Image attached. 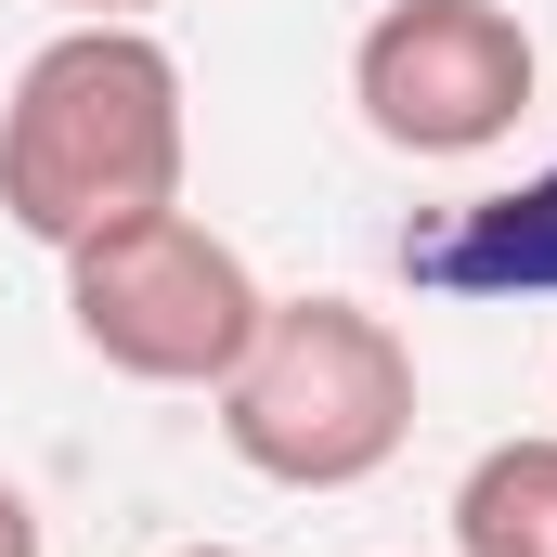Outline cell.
Instances as JSON below:
<instances>
[{
  "instance_id": "obj_1",
  "label": "cell",
  "mask_w": 557,
  "mask_h": 557,
  "mask_svg": "<svg viewBox=\"0 0 557 557\" xmlns=\"http://www.w3.org/2000/svg\"><path fill=\"white\" fill-rule=\"evenodd\" d=\"M182 65L156 26H65L0 91V221L26 247H91L143 208H182Z\"/></svg>"
},
{
  "instance_id": "obj_2",
  "label": "cell",
  "mask_w": 557,
  "mask_h": 557,
  "mask_svg": "<svg viewBox=\"0 0 557 557\" xmlns=\"http://www.w3.org/2000/svg\"><path fill=\"white\" fill-rule=\"evenodd\" d=\"M234 467H260L285 493H350L416 441V337L363 298H273L247 363L208 389Z\"/></svg>"
},
{
  "instance_id": "obj_3",
  "label": "cell",
  "mask_w": 557,
  "mask_h": 557,
  "mask_svg": "<svg viewBox=\"0 0 557 557\" xmlns=\"http://www.w3.org/2000/svg\"><path fill=\"white\" fill-rule=\"evenodd\" d=\"M273 285L247 273L234 234H208L195 208H143L117 234L65 247V324L104 376H143V389H221L260 337Z\"/></svg>"
},
{
  "instance_id": "obj_4",
  "label": "cell",
  "mask_w": 557,
  "mask_h": 557,
  "mask_svg": "<svg viewBox=\"0 0 557 557\" xmlns=\"http://www.w3.org/2000/svg\"><path fill=\"white\" fill-rule=\"evenodd\" d=\"M545 91V52L506 0H389L363 39H350V104L389 156H493V143L532 117Z\"/></svg>"
},
{
  "instance_id": "obj_5",
  "label": "cell",
  "mask_w": 557,
  "mask_h": 557,
  "mask_svg": "<svg viewBox=\"0 0 557 557\" xmlns=\"http://www.w3.org/2000/svg\"><path fill=\"white\" fill-rule=\"evenodd\" d=\"M403 285H428V298H557V169L416 221L403 234Z\"/></svg>"
},
{
  "instance_id": "obj_6",
  "label": "cell",
  "mask_w": 557,
  "mask_h": 557,
  "mask_svg": "<svg viewBox=\"0 0 557 557\" xmlns=\"http://www.w3.org/2000/svg\"><path fill=\"white\" fill-rule=\"evenodd\" d=\"M454 557H557V428L493 441L454 480Z\"/></svg>"
},
{
  "instance_id": "obj_7",
  "label": "cell",
  "mask_w": 557,
  "mask_h": 557,
  "mask_svg": "<svg viewBox=\"0 0 557 557\" xmlns=\"http://www.w3.org/2000/svg\"><path fill=\"white\" fill-rule=\"evenodd\" d=\"M52 13H65V26H156L169 0H52Z\"/></svg>"
},
{
  "instance_id": "obj_8",
  "label": "cell",
  "mask_w": 557,
  "mask_h": 557,
  "mask_svg": "<svg viewBox=\"0 0 557 557\" xmlns=\"http://www.w3.org/2000/svg\"><path fill=\"white\" fill-rule=\"evenodd\" d=\"M0 557H39V506H26V480H0Z\"/></svg>"
},
{
  "instance_id": "obj_9",
  "label": "cell",
  "mask_w": 557,
  "mask_h": 557,
  "mask_svg": "<svg viewBox=\"0 0 557 557\" xmlns=\"http://www.w3.org/2000/svg\"><path fill=\"white\" fill-rule=\"evenodd\" d=\"M169 557H247V545H169Z\"/></svg>"
}]
</instances>
